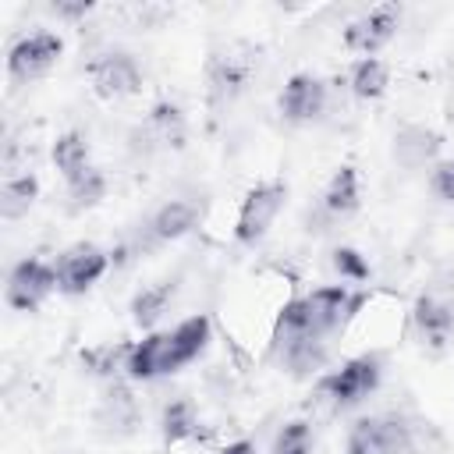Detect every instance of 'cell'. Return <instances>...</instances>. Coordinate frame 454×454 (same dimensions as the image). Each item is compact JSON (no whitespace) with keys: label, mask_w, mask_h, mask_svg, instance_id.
Instances as JSON below:
<instances>
[{"label":"cell","mask_w":454,"mask_h":454,"mask_svg":"<svg viewBox=\"0 0 454 454\" xmlns=\"http://www.w3.org/2000/svg\"><path fill=\"white\" fill-rule=\"evenodd\" d=\"M209 344V319L206 316H188L170 330H156L149 337H142L138 344H131L128 355V376L131 380H156V376H170L177 369H184L188 362H195Z\"/></svg>","instance_id":"7a4b0ae2"},{"label":"cell","mask_w":454,"mask_h":454,"mask_svg":"<svg viewBox=\"0 0 454 454\" xmlns=\"http://www.w3.org/2000/svg\"><path fill=\"white\" fill-rule=\"evenodd\" d=\"M411 426L397 415H369L348 429L344 454H408Z\"/></svg>","instance_id":"277c9868"},{"label":"cell","mask_w":454,"mask_h":454,"mask_svg":"<svg viewBox=\"0 0 454 454\" xmlns=\"http://www.w3.org/2000/svg\"><path fill=\"white\" fill-rule=\"evenodd\" d=\"M348 85H351V92H355L358 99H376V96L387 92V85H390V71H387V64H383L380 57H362V60L351 64V78H348Z\"/></svg>","instance_id":"44dd1931"},{"label":"cell","mask_w":454,"mask_h":454,"mask_svg":"<svg viewBox=\"0 0 454 454\" xmlns=\"http://www.w3.org/2000/svg\"><path fill=\"white\" fill-rule=\"evenodd\" d=\"M99 422L103 426H117V429H131L138 422V408H135V397L124 390V387H110V394L103 397V411H99Z\"/></svg>","instance_id":"cb8c5ba5"},{"label":"cell","mask_w":454,"mask_h":454,"mask_svg":"<svg viewBox=\"0 0 454 454\" xmlns=\"http://www.w3.org/2000/svg\"><path fill=\"white\" fill-rule=\"evenodd\" d=\"M160 426H163V440H167V443H181V440L195 436V426H199L195 404H192L188 397H174V401L163 408Z\"/></svg>","instance_id":"603a6c76"},{"label":"cell","mask_w":454,"mask_h":454,"mask_svg":"<svg viewBox=\"0 0 454 454\" xmlns=\"http://www.w3.org/2000/svg\"><path fill=\"white\" fill-rule=\"evenodd\" d=\"M436 149H440V135L433 128L408 124V128H401L394 135V160L404 170H422L426 163L436 160Z\"/></svg>","instance_id":"5bb4252c"},{"label":"cell","mask_w":454,"mask_h":454,"mask_svg":"<svg viewBox=\"0 0 454 454\" xmlns=\"http://www.w3.org/2000/svg\"><path fill=\"white\" fill-rule=\"evenodd\" d=\"M35 195H39L35 174H28V170L25 174H7L4 184H0V216L4 220H21L32 209Z\"/></svg>","instance_id":"d6986e66"},{"label":"cell","mask_w":454,"mask_h":454,"mask_svg":"<svg viewBox=\"0 0 454 454\" xmlns=\"http://www.w3.org/2000/svg\"><path fill=\"white\" fill-rule=\"evenodd\" d=\"M53 291H57V270H53V262H46V259H21V262L7 273L4 298H7L11 309L32 312V309H39Z\"/></svg>","instance_id":"8992f818"},{"label":"cell","mask_w":454,"mask_h":454,"mask_svg":"<svg viewBox=\"0 0 454 454\" xmlns=\"http://www.w3.org/2000/svg\"><path fill=\"white\" fill-rule=\"evenodd\" d=\"M326 110V82L316 74H291L280 92V114L291 124H309Z\"/></svg>","instance_id":"8fae6325"},{"label":"cell","mask_w":454,"mask_h":454,"mask_svg":"<svg viewBox=\"0 0 454 454\" xmlns=\"http://www.w3.org/2000/svg\"><path fill=\"white\" fill-rule=\"evenodd\" d=\"M64 53V43L57 32H32L21 35L11 50H7V74L14 82H35L43 78Z\"/></svg>","instance_id":"ba28073f"},{"label":"cell","mask_w":454,"mask_h":454,"mask_svg":"<svg viewBox=\"0 0 454 454\" xmlns=\"http://www.w3.org/2000/svg\"><path fill=\"white\" fill-rule=\"evenodd\" d=\"M195 223H199V206L188 202V199H170V202H163V206L153 213V220H149V238H153V241H177V238H184Z\"/></svg>","instance_id":"9a60e30c"},{"label":"cell","mask_w":454,"mask_h":454,"mask_svg":"<svg viewBox=\"0 0 454 454\" xmlns=\"http://www.w3.org/2000/svg\"><path fill=\"white\" fill-rule=\"evenodd\" d=\"M380 376H383L380 355H355L340 369H333V372H326L319 380V394L333 408H351V404L365 401L380 387Z\"/></svg>","instance_id":"3957f363"},{"label":"cell","mask_w":454,"mask_h":454,"mask_svg":"<svg viewBox=\"0 0 454 454\" xmlns=\"http://www.w3.org/2000/svg\"><path fill=\"white\" fill-rule=\"evenodd\" d=\"M184 135H188V124H184L181 106H174L170 99H160L145 114V121H142V128H138L135 138H142L145 142V153H153V149H181L184 145Z\"/></svg>","instance_id":"7c38bea8"},{"label":"cell","mask_w":454,"mask_h":454,"mask_svg":"<svg viewBox=\"0 0 454 454\" xmlns=\"http://www.w3.org/2000/svg\"><path fill=\"white\" fill-rule=\"evenodd\" d=\"M397 32V7L383 4V7H372L365 14H358L348 28H344V46L351 53H362V57H372L376 50H383Z\"/></svg>","instance_id":"30bf717a"},{"label":"cell","mask_w":454,"mask_h":454,"mask_svg":"<svg viewBox=\"0 0 454 454\" xmlns=\"http://www.w3.org/2000/svg\"><path fill=\"white\" fill-rule=\"evenodd\" d=\"M67 195L74 199V209H89V206H96V202L106 195V177H103V170L92 167L89 174H82L78 181H71V184H67Z\"/></svg>","instance_id":"4316f807"},{"label":"cell","mask_w":454,"mask_h":454,"mask_svg":"<svg viewBox=\"0 0 454 454\" xmlns=\"http://www.w3.org/2000/svg\"><path fill=\"white\" fill-rule=\"evenodd\" d=\"M220 454H259V450H255L252 440H234V443H227Z\"/></svg>","instance_id":"f546056e"},{"label":"cell","mask_w":454,"mask_h":454,"mask_svg":"<svg viewBox=\"0 0 454 454\" xmlns=\"http://www.w3.org/2000/svg\"><path fill=\"white\" fill-rule=\"evenodd\" d=\"M128 355H131V344H103V348L85 351V362L92 365V372L114 376L117 369H128Z\"/></svg>","instance_id":"83f0119b"},{"label":"cell","mask_w":454,"mask_h":454,"mask_svg":"<svg viewBox=\"0 0 454 454\" xmlns=\"http://www.w3.org/2000/svg\"><path fill=\"white\" fill-rule=\"evenodd\" d=\"M284 199H287V188L280 181H262L255 188L245 192L241 199V209H238V223H234V238L241 245H255L266 238V231L273 227L277 213L284 209Z\"/></svg>","instance_id":"5b68a950"},{"label":"cell","mask_w":454,"mask_h":454,"mask_svg":"<svg viewBox=\"0 0 454 454\" xmlns=\"http://www.w3.org/2000/svg\"><path fill=\"white\" fill-rule=\"evenodd\" d=\"M174 291H177V284L174 280H156V284H149V287H142L135 298H131V319L138 323V326H153L167 309H170V301H174Z\"/></svg>","instance_id":"ffe728a7"},{"label":"cell","mask_w":454,"mask_h":454,"mask_svg":"<svg viewBox=\"0 0 454 454\" xmlns=\"http://www.w3.org/2000/svg\"><path fill=\"white\" fill-rule=\"evenodd\" d=\"M270 454H312V426L305 419L284 422L280 433L273 436Z\"/></svg>","instance_id":"d4e9b609"},{"label":"cell","mask_w":454,"mask_h":454,"mask_svg":"<svg viewBox=\"0 0 454 454\" xmlns=\"http://www.w3.org/2000/svg\"><path fill=\"white\" fill-rule=\"evenodd\" d=\"M429 192L440 202H454V160H440L429 170Z\"/></svg>","instance_id":"f1b7e54d"},{"label":"cell","mask_w":454,"mask_h":454,"mask_svg":"<svg viewBox=\"0 0 454 454\" xmlns=\"http://www.w3.org/2000/svg\"><path fill=\"white\" fill-rule=\"evenodd\" d=\"M415 326L429 344H443L454 333V309L436 294H422L415 305Z\"/></svg>","instance_id":"ac0fdd59"},{"label":"cell","mask_w":454,"mask_h":454,"mask_svg":"<svg viewBox=\"0 0 454 454\" xmlns=\"http://www.w3.org/2000/svg\"><path fill=\"white\" fill-rule=\"evenodd\" d=\"M273 348L291 376H312L330 362V340L319 337H273Z\"/></svg>","instance_id":"4fadbf2b"},{"label":"cell","mask_w":454,"mask_h":454,"mask_svg":"<svg viewBox=\"0 0 454 454\" xmlns=\"http://www.w3.org/2000/svg\"><path fill=\"white\" fill-rule=\"evenodd\" d=\"M365 305L362 291H348L344 284H330V287H316L301 298H291L280 316H277V333L273 337H319L330 340L333 333H340L355 312Z\"/></svg>","instance_id":"6da1fadb"},{"label":"cell","mask_w":454,"mask_h":454,"mask_svg":"<svg viewBox=\"0 0 454 454\" xmlns=\"http://www.w3.org/2000/svg\"><path fill=\"white\" fill-rule=\"evenodd\" d=\"M106 266H110V255H106L99 245L78 241V245L64 248V252L57 255V262H53V270H57V291H64V294H82V291H89V287L106 273Z\"/></svg>","instance_id":"52a82bcc"},{"label":"cell","mask_w":454,"mask_h":454,"mask_svg":"<svg viewBox=\"0 0 454 454\" xmlns=\"http://www.w3.org/2000/svg\"><path fill=\"white\" fill-rule=\"evenodd\" d=\"M89 78H92V89L96 96L103 99H124V96H135L142 89V67L131 53H99L92 64H89Z\"/></svg>","instance_id":"9c48e42d"},{"label":"cell","mask_w":454,"mask_h":454,"mask_svg":"<svg viewBox=\"0 0 454 454\" xmlns=\"http://www.w3.org/2000/svg\"><path fill=\"white\" fill-rule=\"evenodd\" d=\"M53 167L60 170L64 184L78 181L82 174L92 170V149H89V138L82 131H64L57 142H53Z\"/></svg>","instance_id":"2e32d148"},{"label":"cell","mask_w":454,"mask_h":454,"mask_svg":"<svg viewBox=\"0 0 454 454\" xmlns=\"http://www.w3.org/2000/svg\"><path fill=\"white\" fill-rule=\"evenodd\" d=\"M330 266H333V273H337L340 280H348V284L369 280V262H365V255H362L358 248H348V245L333 248V252H330Z\"/></svg>","instance_id":"484cf974"},{"label":"cell","mask_w":454,"mask_h":454,"mask_svg":"<svg viewBox=\"0 0 454 454\" xmlns=\"http://www.w3.org/2000/svg\"><path fill=\"white\" fill-rule=\"evenodd\" d=\"M248 82V64H241L238 57H213L209 60V92L213 99H231L234 92H241Z\"/></svg>","instance_id":"7402d4cb"},{"label":"cell","mask_w":454,"mask_h":454,"mask_svg":"<svg viewBox=\"0 0 454 454\" xmlns=\"http://www.w3.org/2000/svg\"><path fill=\"white\" fill-rule=\"evenodd\" d=\"M319 206H323V213L330 220H344V216H351L358 209V174H355V167H337L333 170V177L323 188V202Z\"/></svg>","instance_id":"e0dca14e"}]
</instances>
